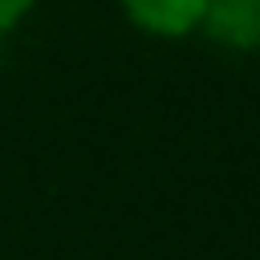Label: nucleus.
<instances>
[{
	"mask_svg": "<svg viewBox=\"0 0 260 260\" xmlns=\"http://www.w3.org/2000/svg\"><path fill=\"white\" fill-rule=\"evenodd\" d=\"M200 30L221 48L260 52V0H208Z\"/></svg>",
	"mask_w": 260,
	"mask_h": 260,
	"instance_id": "f257e3e1",
	"label": "nucleus"
},
{
	"mask_svg": "<svg viewBox=\"0 0 260 260\" xmlns=\"http://www.w3.org/2000/svg\"><path fill=\"white\" fill-rule=\"evenodd\" d=\"M204 9L208 0H121V13L143 35H156V39H182L200 30Z\"/></svg>",
	"mask_w": 260,
	"mask_h": 260,
	"instance_id": "f03ea898",
	"label": "nucleus"
},
{
	"mask_svg": "<svg viewBox=\"0 0 260 260\" xmlns=\"http://www.w3.org/2000/svg\"><path fill=\"white\" fill-rule=\"evenodd\" d=\"M35 5H39V0H0V35H5V30H13L30 9H35Z\"/></svg>",
	"mask_w": 260,
	"mask_h": 260,
	"instance_id": "7ed1b4c3",
	"label": "nucleus"
}]
</instances>
